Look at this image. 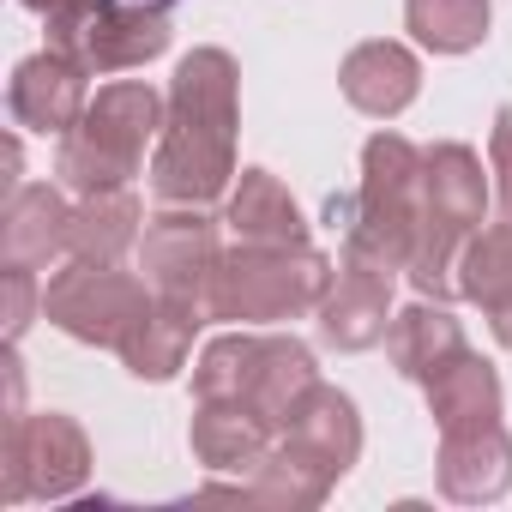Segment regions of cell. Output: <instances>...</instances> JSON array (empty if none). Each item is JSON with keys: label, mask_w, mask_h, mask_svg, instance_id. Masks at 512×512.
Returning <instances> with one entry per match:
<instances>
[{"label": "cell", "mask_w": 512, "mask_h": 512, "mask_svg": "<svg viewBox=\"0 0 512 512\" xmlns=\"http://www.w3.org/2000/svg\"><path fill=\"white\" fill-rule=\"evenodd\" d=\"M241 488L253 500H266V506H290V512H308V506H326V494L338 488L320 464H308L302 452H290L284 440H272V452L253 464L241 476Z\"/></svg>", "instance_id": "obj_26"}, {"label": "cell", "mask_w": 512, "mask_h": 512, "mask_svg": "<svg viewBox=\"0 0 512 512\" xmlns=\"http://www.w3.org/2000/svg\"><path fill=\"white\" fill-rule=\"evenodd\" d=\"M7 109L25 133H43V139H61L85 121L91 109V73L61 55V49H43V55H25L13 67V85H7Z\"/></svg>", "instance_id": "obj_10"}, {"label": "cell", "mask_w": 512, "mask_h": 512, "mask_svg": "<svg viewBox=\"0 0 512 512\" xmlns=\"http://www.w3.org/2000/svg\"><path fill=\"white\" fill-rule=\"evenodd\" d=\"M326 223L344 229V260L374 272H410L416 229H422V145L404 133H374L362 145V187L326 205Z\"/></svg>", "instance_id": "obj_2"}, {"label": "cell", "mask_w": 512, "mask_h": 512, "mask_svg": "<svg viewBox=\"0 0 512 512\" xmlns=\"http://www.w3.org/2000/svg\"><path fill=\"white\" fill-rule=\"evenodd\" d=\"M235 127H241V67L229 49L181 55L169 79L163 139L151 151V187L163 205H217L235 187Z\"/></svg>", "instance_id": "obj_1"}, {"label": "cell", "mask_w": 512, "mask_h": 512, "mask_svg": "<svg viewBox=\"0 0 512 512\" xmlns=\"http://www.w3.org/2000/svg\"><path fill=\"white\" fill-rule=\"evenodd\" d=\"M278 440H284L290 452H302L308 464H320L332 482H344V476L356 470V458H362V416H356V398L320 380V386L302 398V410L290 416V428H284Z\"/></svg>", "instance_id": "obj_14"}, {"label": "cell", "mask_w": 512, "mask_h": 512, "mask_svg": "<svg viewBox=\"0 0 512 512\" xmlns=\"http://www.w3.org/2000/svg\"><path fill=\"white\" fill-rule=\"evenodd\" d=\"M440 494L458 506H488L512 488V434L506 422H476V428H446L440 458H434Z\"/></svg>", "instance_id": "obj_12"}, {"label": "cell", "mask_w": 512, "mask_h": 512, "mask_svg": "<svg viewBox=\"0 0 512 512\" xmlns=\"http://www.w3.org/2000/svg\"><path fill=\"white\" fill-rule=\"evenodd\" d=\"M494 25L488 0H404V31L428 55H470Z\"/></svg>", "instance_id": "obj_24"}, {"label": "cell", "mask_w": 512, "mask_h": 512, "mask_svg": "<svg viewBox=\"0 0 512 512\" xmlns=\"http://www.w3.org/2000/svg\"><path fill=\"white\" fill-rule=\"evenodd\" d=\"M488 175H494V205L500 217H512V103L494 109V133H488Z\"/></svg>", "instance_id": "obj_28"}, {"label": "cell", "mask_w": 512, "mask_h": 512, "mask_svg": "<svg viewBox=\"0 0 512 512\" xmlns=\"http://www.w3.org/2000/svg\"><path fill=\"white\" fill-rule=\"evenodd\" d=\"M223 229L235 241H314L302 205L272 169H241L229 199H223Z\"/></svg>", "instance_id": "obj_20"}, {"label": "cell", "mask_w": 512, "mask_h": 512, "mask_svg": "<svg viewBox=\"0 0 512 512\" xmlns=\"http://www.w3.org/2000/svg\"><path fill=\"white\" fill-rule=\"evenodd\" d=\"M217 223L205 205H163L145 217V235H139V272L151 284V296H181V302H199L205 308V290L217 278V260H223V241H217Z\"/></svg>", "instance_id": "obj_8"}, {"label": "cell", "mask_w": 512, "mask_h": 512, "mask_svg": "<svg viewBox=\"0 0 512 512\" xmlns=\"http://www.w3.org/2000/svg\"><path fill=\"white\" fill-rule=\"evenodd\" d=\"M332 272L338 266L314 241H235L217 260L205 314L229 326H284L320 308Z\"/></svg>", "instance_id": "obj_4"}, {"label": "cell", "mask_w": 512, "mask_h": 512, "mask_svg": "<svg viewBox=\"0 0 512 512\" xmlns=\"http://www.w3.org/2000/svg\"><path fill=\"white\" fill-rule=\"evenodd\" d=\"M163 115H169V97H157L145 79L97 85L85 121L73 133H61V151H55L61 187L79 199L133 187V175L145 169V151H157V139H163Z\"/></svg>", "instance_id": "obj_5"}, {"label": "cell", "mask_w": 512, "mask_h": 512, "mask_svg": "<svg viewBox=\"0 0 512 512\" xmlns=\"http://www.w3.org/2000/svg\"><path fill=\"white\" fill-rule=\"evenodd\" d=\"M458 350H464V326L452 320L446 302L416 296V302L398 308L392 326H386V356H392V368H398L404 380H416V386H422L446 356H458Z\"/></svg>", "instance_id": "obj_22"}, {"label": "cell", "mask_w": 512, "mask_h": 512, "mask_svg": "<svg viewBox=\"0 0 512 512\" xmlns=\"http://www.w3.org/2000/svg\"><path fill=\"white\" fill-rule=\"evenodd\" d=\"M169 37H175V0H91L79 37L61 55H73L91 79H115L157 61Z\"/></svg>", "instance_id": "obj_9"}, {"label": "cell", "mask_w": 512, "mask_h": 512, "mask_svg": "<svg viewBox=\"0 0 512 512\" xmlns=\"http://www.w3.org/2000/svg\"><path fill=\"white\" fill-rule=\"evenodd\" d=\"M314 386H320V362H314V350H308L302 338H290V332H266V356H260V374H253L247 404L284 434L290 416L302 410V398H308Z\"/></svg>", "instance_id": "obj_23"}, {"label": "cell", "mask_w": 512, "mask_h": 512, "mask_svg": "<svg viewBox=\"0 0 512 512\" xmlns=\"http://www.w3.org/2000/svg\"><path fill=\"white\" fill-rule=\"evenodd\" d=\"M187 440H193V458L211 476H247L253 464L272 452L278 428L253 410V404H241V398H199Z\"/></svg>", "instance_id": "obj_15"}, {"label": "cell", "mask_w": 512, "mask_h": 512, "mask_svg": "<svg viewBox=\"0 0 512 512\" xmlns=\"http://www.w3.org/2000/svg\"><path fill=\"white\" fill-rule=\"evenodd\" d=\"M488 205H494V175L470 145L440 139L422 151V229H416V253L404 272L416 296L428 302L458 296V253L488 223Z\"/></svg>", "instance_id": "obj_3"}, {"label": "cell", "mask_w": 512, "mask_h": 512, "mask_svg": "<svg viewBox=\"0 0 512 512\" xmlns=\"http://www.w3.org/2000/svg\"><path fill=\"white\" fill-rule=\"evenodd\" d=\"M0 284H7V344H19L25 326L43 314V284L31 266H0Z\"/></svg>", "instance_id": "obj_27"}, {"label": "cell", "mask_w": 512, "mask_h": 512, "mask_svg": "<svg viewBox=\"0 0 512 512\" xmlns=\"http://www.w3.org/2000/svg\"><path fill=\"white\" fill-rule=\"evenodd\" d=\"M338 85H344L350 109H362V115H374V121H392V115H404V109L416 103V91H422V61H416L404 43L374 37V43H356V49L344 55Z\"/></svg>", "instance_id": "obj_17"}, {"label": "cell", "mask_w": 512, "mask_h": 512, "mask_svg": "<svg viewBox=\"0 0 512 512\" xmlns=\"http://www.w3.org/2000/svg\"><path fill=\"white\" fill-rule=\"evenodd\" d=\"M422 398H428V416H434L440 434H446V428L500 422V410H506V386H500L494 362L476 356L470 344H464L458 356H446V362L422 380Z\"/></svg>", "instance_id": "obj_18"}, {"label": "cell", "mask_w": 512, "mask_h": 512, "mask_svg": "<svg viewBox=\"0 0 512 512\" xmlns=\"http://www.w3.org/2000/svg\"><path fill=\"white\" fill-rule=\"evenodd\" d=\"M145 308H151L145 272H121V266L67 260L43 284V320L67 338L91 344V350H121Z\"/></svg>", "instance_id": "obj_6"}, {"label": "cell", "mask_w": 512, "mask_h": 512, "mask_svg": "<svg viewBox=\"0 0 512 512\" xmlns=\"http://www.w3.org/2000/svg\"><path fill=\"white\" fill-rule=\"evenodd\" d=\"M19 7H31L43 25H49V49H67L91 13V0H19Z\"/></svg>", "instance_id": "obj_29"}, {"label": "cell", "mask_w": 512, "mask_h": 512, "mask_svg": "<svg viewBox=\"0 0 512 512\" xmlns=\"http://www.w3.org/2000/svg\"><path fill=\"white\" fill-rule=\"evenodd\" d=\"M320 338L332 350H374L386 344V326H392V272H374L362 260H338L320 308Z\"/></svg>", "instance_id": "obj_11"}, {"label": "cell", "mask_w": 512, "mask_h": 512, "mask_svg": "<svg viewBox=\"0 0 512 512\" xmlns=\"http://www.w3.org/2000/svg\"><path fill=\"white\" fill-rule=\"evenodd\" d=\"M73 235V205L55 181H19L0 217V266H31L49 272Z\"/></svg>", "instance_id": "obj_13"}, {"label": "cell", "mask_w": 512, "mask_h": 512, "mask_svg": "<svg viewBox=\"0 0 512 512\" xmlns=\"http://www.w3.org/2000/svg\"><path fill=\"white\" fill-rule=\"evenodd\" d=\"M458 296L488 314V332L500 350H512V217L482 223L470 247L458 253Z\"/></svg>", "instance_id": "obj_19"}, {"label": "cell", "mask_w": 512, "mask_h": 512, "mask_svg": "<svg viewBox=\"0 0 512 512\" xmlns=\"http://www.w3.org/2000/svg\"><path fill=\"white\" fill-rule=\"evenodd\" d=\"M205 308L199 302H181V296H151V308L139 314V326L127 332V344L115 350L121 362H127V374L133 380H151V386H163V380H175L181 368H187V356H193V338L205 332Z\"/></svg>", "instance_id": "obj_16"}, {"label": "cell", "mask_w": 512, "mask_h": 512, "mask_svg": "<svg viewBox=\"0 0 512 512\" xmlns=\"http://www.w3.org/2000/svg\"><path fill=\"white\" fill-rule=\"evenodd\" d=\"M91 482V440L61 410H13L7 422V464H0V500H73Z\"/></svg>", "instance_id": "obj_7"}, {"label": "cell", "mask_w": 512, "mask_h": 512, "mask_svg": "<svg viewBox=\"0 0 512 512\" xmlns=\"http://www.w3.org/2000/svg\"><path fill=\"white\" fill-rule=\"evenodd\" d=\"M145 235V211L133 199V187L115 193H85L73 205V235H67V260H91V266H121Z\"/></svg>", "instance_id": "obj_21"}, {"label": "cell", "mask_w": 512, "mask_h": 512, "mask_svg": "<svg viewBox=\"0 0 512 512\" xmlns=\"http://www.w3.org/2000/svg\"><path fill=\"white\" fill-rule=\"evenodd\" d=\"M260 356H266V332L253 326H235V332H217L199 362H193V398H241L253 392V374H260Z\"/></svg>", "instance_id": "obj_25"}]
</instances>
